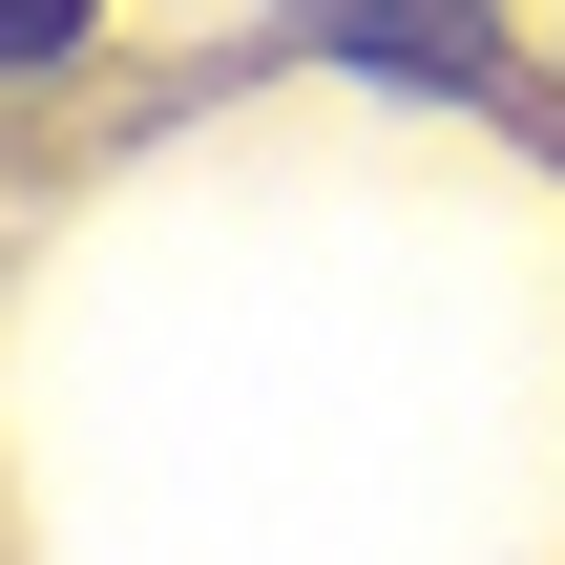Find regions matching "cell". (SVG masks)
<instances>
[{
  "label": "cell",
  "mask_w": 565,
  "mask_h": 565,
  "mask_svg": "<svg viewBox=\"0 0 565 565\" xmlns=\"http://www.w3.org/2000/svg\"><path fill=\"white\" fill-rule=\"evenodd\" d=\"M84 21H105V0H0V84H63V63H84Z\"/></svg>",
  "instance_id": "1"
}]
</instances>
